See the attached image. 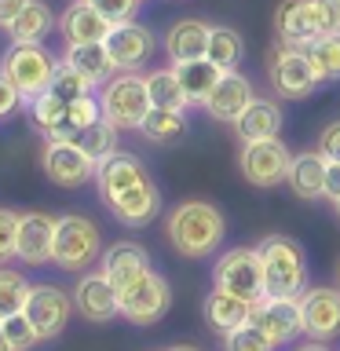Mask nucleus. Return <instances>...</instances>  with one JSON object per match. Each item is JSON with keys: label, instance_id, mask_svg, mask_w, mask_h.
<instances>
[{"label": "nucleus", "instance_id": "f257e3e1", "mask_svg": "<svg viewBox=\"0 0 340 351\" xmlns=\"http://www.w3.org/2000/svg\"><path fill=\"white\" fill-rule=\"evenodd\" d=\"M227 234V219L212 202H180L165 219V238L183 260H205L219 249Z\"/></svg>", "mask_w": 340, "mask_h": 351}, {"label": "nucleus", "instance_id": "f03ea898", "mask_svg": "<svg viewBox=\"0 0 340 351\" xmlns=\"http://www.w3.org/2000/svg\"><path fill=\"white\" fill-rule=\"evenodd\" d=\"M263 263V289L267 296H304L307 289V263L304 249L285 234H267L256 245Z\"/></svg>", "mask_w": 340, "mask_h": 351}, {"label": "nucleus", "instance_id": "7ed1b4c3", "mask_svg": "<svg viewBox=\"0 0 340 351\" xmlns=\"http://www.w3.org/2000/svg\"><path fill=\"white\" fill-rule=\"evenodd\" d=\"M103 256V234L88 216H59L55 219V245H51V263L62 271H88Z\"/></svg>", "mask_w": 340, "mask_h": 351}, {"label": "nucleus", "instance_id": "20e7f679", "mask_svg": "<svg viewBox=\"0 0 340 351\" xmlns=\"http://www.w3.org/2000/svg\"><path fill=\"white\" fill-rule=\"evenodd\" d=\"M99 106H103V117L114 128H139L154 110L150 92H147V77H139L136 70H121L117 77H110L103 84Z\"/></svg>", "mask_w": 340, "mask_h": 351}, {"label": "nucleus", "instance_id": "39448f33", "mask_svg": "<svg viewBox=\"0 0 340 351\" xmlns=\"http://www.w3.org/2000/svg\"><path fill=\"white\" fill-rule=\"evenodd\" d=\"M55 70H59V62H55V55L44 44H11L4 51V59H0V73L22 92L26 106L40 92H48Z\"/></svg>", "mask_w": 340, "mask_h": 351}, {"label": "nucleus", "instance_id": "423d86ee", "mask_svg": "<svg viewBox=\"0 0 340 351\" xmlns=\"http://www.w3.org/2000/svg\"><path fill=\"white\" fill-rule=\"evenodd\" d=\"M267 77H271V92L278 99H307V95H315L318 84H322V77L315 73L307 51L289 48V44H278V48L267 55Z\"/></svg>", "mask_w": 340, "mask_h": 351}, {"label": "nucleus", "instance_id": "0eeeda50", "mask_svg": "<svg viewBox=\"0 0 340 351\" xmlns=\"http://www.w3.org/2000/svg\"><path fill=\"white\" fill-rule=\"evenodd\" d=\"M212 285L223 293H234L241 300H263L267 289H263V263L256 249H227L223 256L216 260L212 267Z\"/></svg>", "mask_w": 340, "mask_h": 351}, {"label": "nucleus", "instance_id": "6e6552de", "mask_svg": "<svg viewBox=\"0 0 340 351\" xmlns=\"http://www.w3.org/2000/svg\"><path fill=\"white\" fill-rule=\"evenodd\" d=\"M289 161H293V150L274 136V139H256V143H245L238 154V169L245 176V183L260 186H278L285 183V172H289Z\"/></svg>", "mask_w": 340, "mask_h": 351}, {"label": "nucleus", "instance_id": "1a4fd4ad", "mask_svg": "<svg viewBox=\"0 0 340 351\" xmlns=\"http://www.w3.org/2000/svg\"><path fill=\"white\" fill-rule=\"evenodd\" d=\"M172 307V289L158 271H147L139 282H132L128 289H121V315L132 326H154L169 315Z\"/></svg>", "mask_w": 340, "mask_h": 351}, {"label": "nucleus", "instance_id": "9d476101", "mask_svg": "<svg viewBox=\"0 0 340 351\" xmlns=\"http://www.w3.org/2000/svg\"><path fill=\"white\" fill-rule=\"evenodd\" d=\"M40 169L55 186H84L88 180H95L99 161H92L70 139H51L40 154Z\"/></svg>", "mask_w": 340, "mask_h": 351}, {"label": "nucleus", "instance_id": "9b49d317", "mask_svg": "<svg viewBox=\"0 0 340 351\" xmlns=\"http://www.w3.org/2000/svg\"><path fill=\"white\" fill-rule=\"evenodd\" d=\"M22 311H26L33 329L40 333V340H55L73 315V296H66V289H59V285L44 282V285H33L29 289Z\"/></svg>", "mask_w": 340, "mask_h": 351}, {"label": "nucleus", "instance_id": "f8f14e48", "mask_svg": "<svg viewBox=\"0 0 340 351\" xmlns=\"http://www.w3.org/2000/svg\"><path fill=\"white\" fill-rule=\"evenodd\" d=\"M252 326H260L274 344H289L296 333H304L300 296H263L252 304Z\"/></svg>", "mask_w": 340, "mask_h": 351}, {"label": "nucleus", "instance_id": "ddd939ff", "mask_svg": "<svg viewBox=\"0 0 340 351\" xmlns=\"http://www.w3.org/2000/svg\"><path fill=\"white\" fill-rule=\"evenodd\" d=\"M271 29L278 44H289V48H307L311 40L322 37L318 29V11L315 0H282L271 15Z\"/></svg>", "mask_w": 340, "mask_h": 351}, {"label": "nucleus", "instance_id": "4468645a", "mask_svg": "<svg viewBox=\"0 0 340 351\" xmlns=\"http://www.w3.org/2000/svg\"><path fill=\"white\" fill-rule=\"evenodd\" d=\"M300 311H304V333L311 340L340 337V289L337 285H315V289H304Z\"/></svg>", "mask_w": 340, "mask_h": 351}, {"label": "nucleus", "instance_id": "2eb2a0df", "mask_svg": "<svg viewBox=\"0 0 340 351\" xmlns=\"http://www.w3.org/2000/svg\"><path fill=\"white\" fill-rule=\"evenodd\" d=\"M73 307L88 322H110V318L121 315V293L103 271H92V274H81V282H77Z\"/></svg>", "mask_w": 340, "mask_h": 351}, {"label": "nucleus", "instance_id": "dca6fc26", "mask_svg": "<svg viewBox=\"0 0 340 351\" xmlns=\"http://www.w3.org/2000/svg\"><path fill=\"white\" fill-rule=\"evenodd\" d=\"M103 44H106L110 59H114V66H117V73L121 70H139V66H147L150 55H154V33L147 26H139L136 19L117 22Z\"/></svg>", "mask_w": 340, "mask_h": 351}, {"label": "nucleus", "instance_id": "f3484780", "mask_svg": "<svg viewBox=\"0 0 340 351\" xmlns=\"http://www.w3.org/2000/svg\"><path fill=\"white\" fill-rule=\"evenodd\" d=\"M256 99L252 92V81L238 70H223L219 84L212 88V95L205 99V114L212 121H223V125H234V121L249 110V103Z\"/></svg>", "mask_w": 340, "mask_h": 351}, {"label": "nucleus", "instance_id": "a211bd4d", "mask_svg": "<svg viewBox=\"0 0 340 351\" xmlns=\"http://www.w3.org/2000/svg\"><path fill=\"white\" fill-rule=\"evenodd\" d=\"M106 208L114 213L117 223H125V227H147V223H154V216L161 213V191L154 186V180H143V183L132 186V191L110 197Z\"/></svg>", "mask_w": 340, "mask_h": 351}, {"label": "nucleus", "instance_id": "6ab92c4d", "mask_svg": "<svg viewBox=\"0 0 340 351\" xmlns=\"http://www.w3.org/2000/svg\"><path fill=\"white\" fill-rule=\"evenodd\" d=\"M99 271H103L106 278L117 285V293H121V289H128L132 282H139L143 274L154 271V267H150V252L143 245H136V241H114V245L103 252V267Z\"/></svg>", "mask_w": 340, "mask_h": 351}, {"label": "nucleus", "instance_id": "aec40b11", "mask_svg": "<svg viewBox=\"0 0 340 351\" xmlns=\"http://www.w3.org/2000/svg\"><path fill=\"white\" fill-rule=\"evenodd\" d=\"M51 245H55V219L48 213H22L19 219V260L29 267L51 260Z\"/></svg>", "mask_w": 340, "mask_h": 351}, {"label": "nucleus", "instance_id": "412c9836", "mask_svg": "<svg viewBox=\"0 0 340 351\" xmlns=\"http://www.w3.org/2000/svg\"><path fill=\"white\" fill-rule=\"evenodd\" d=\"M143 180H150V172L143 169V161L132 158V154H121V150L110 154L106 161H99V169H95V183H99V197H103V202L132 191V186L143 183Z\"/></svg>", "mask_w": 340, "mask_h": 351}, {"label": "nucleus", "instance_id": "4be33fe9", "mask_svg": "<svg viewBox=\"0 0 340 351\" xmlns=\"http://www.w3.org/2000/svg\"><path fill=\"white\" fill-rule=\"evenodd\" d=\"M326 158L318 150H300L293 154L289 172H285V183L289 191L300 197V202H322L326 197Z\"/></svg>", "mask_w": 340, "mask_h": 351}, {"label": "nucleus", "instance_id": "5701e85b", "mask_svg": "<svg viewBox=\"0 0 340 351\" xmlns=\"http://www.w3.org/2000/svg\"><path fill=\"white\" fill-rule=\"evenodd\" d=\"M208 33H212V26H205L202 19H180V22H172L169 33H165V55L172 59V66L175 62L205 59Z\"/></svg>", "mask_w": 340, "mask_h": 351}, {"label": "nucleus", "instance_id": "b1692460", "mask_svg": "<svg viewBox=\"0 0 340 351\" xmlns=\"http://www.w3.org/2000/svg\"><path fill=\"white\" fill-rule=\"evenodd\" d=\"M202 315H205L208 329H216L219 337H227V333H234V329H241L245 322H252V300H241V296L223 293L212 285V293L205 296Z\"/></svg>", "mask_w": 340, "mask_h": 351}, {"label": "nucleus", "instance_id": "393cba45", "mask_svg": "<svg viewBox=\"0 0 340 351\" xmlns=\"http://www.w3.org/2000/svg\"><path fill=\"white\" fill-rule=\"evenodd\" d=\"M59 29H62L66 44H95V40H106L114 26H110L88 0H73V4L62 11Z\"/></svg>", "mask_w": 340, "mask_h": 351}, {"label": "nucleus", "instance_id": "a878e982", "mask_svg": "<svg viewBox=\"0 0 340 351\" xmlns=\"http://www.w3.org/2000/svg\"><path fill=\"white\" fill-rule=\"evenodd\" d=\"M62 62L73 66V70L81 77H88L92 84H106L110 77L117 73V66H114V59H110L103 40H95V44H66Z\"/></svg>", "mask_w": 340, "mask_h": 351}, {"label": "nucleus", "instance_id": "bb28decb", "mask_svg": "<svg viewBox=\"0 0 340 351\" xmlns=\"http://www.w3.org/2000/svg\"><path fill=\"white\" fill-rule=\"evenodd\" d=\"M238 136L245 143H256V139H274L282 132V106L274 99H252L249 110L234 121Z\"/></svg>", "mask_w": 340, "mask_h": 351}, {"label": "nucleus", "instance_id": "cd10ccee", "mask_svg": "<svg viewBox=\"0 0 340 351\" xmlns=\"http://www.w3.org/2000/svg\"><path fill=\"white\" fill-rule=\"evenodd\" d=\"M175 77L183 84V95L191 106H205V99L212 95V88L219 84L223 70L212 59H194V62H175Z\"/></svg>", "mask_w": 340, "mask_h": 351}, {"label": "nucleus", "instance_id": "c85d7f7f", "mask_svg": "<svg viewBox=\"0 0 340 351\" xmlns=\"http://www.w3.org/2000/svg\"><path fill=\"white\" fill-rule=\"evenodd\" d=\"M51 26H55L51 8L44 4V0H29V4L22 8V15L11 22L4 33L11 37V44H40L51 33Z\"/></svg>", "mask_w": 340, "mask_h": 351}, {"label": "nucleus", "instance_id": "c756f323", "mask_svg": "<svg viewBox=\"0 0 340 351\" xmlns=\"http://www.w3.org/2000/svg\"><path fill=\"white\" fill-rule=\"evenodd\" d=\"M139 132L150 143H158V147H172V143H180L186 136V117H183V110H161V106H154L150 114H147V121L139 125Z\"/></svg>", "mask_w": 340, "mask_h": 351}, {"label": "nucleus", "instance_id": "7c9ffc66", "mask_svg": "<svg viewBox=\"0 0 340 351\" xmlns=\"http://www.w3.org/2000/svg\"><path fill=\"white\" fill-rule=\"evenodd\" d=\"M147 92H150V103L161 106V110H186L191 106L183 95L180 77H175V66L172 70H150L147 73Z\"/></svg>", "mask_w": 340, "mask_h": 351}, {"label": "nucleus", "instance_id": "2f4dec72", "mask_svg": "<svg viewBox=\"0 0 340 351\" xmlns=\"http://www.w3.org/2000/svg\"><path fill=\"white\" fill-rule=\"evenodd\" d=\"M241 55H245L241 33L230 29V26H212V33H208V51H205V59H212L219 70H234V66L241 62Z\"/></svg>", "mask_w": 340, "mask_h": 351}, {"label": "nucleus", "instance_id": "473e14b6", "mask_svg": "<svg viewBox=\"0 0 340 351\" xmlns=\"http://www.w3.org/2000/svg\"><path fill=\"white\" fill-rule=\"evenodd\" d=\"M307 59H311L315 73L326 81H340V33H322L318 40L307 44Z\"/></svg>", "mask_w": 340, "mask_h": 351}, {"label": "nucleus", "instance_id": "72a5a7b5", "mask_svg": "<svg viewBox=\"0 0 340 351\" xmlns=\"http://www.w3.org/2000/svg\"><path fill=\"white\" fill-rule=\"evenodd\" d=\"M117 132H121V128H114L106 117H99L95 125H88L73 143H77V147H81L92 161H106L110 154H117Z\"/></svg>", "mask_w": 340, "mask_h": 351}, {"label": "nucleus", "instance_id": "f704fd0d", "mask_svg": "<svg viewBox=\"0 0 340 351\" xmlns=\"http://www.w3.org/2000/svg\"><path fill=\"white\" fill-rule=\"evenodd\" d=\"M33 285L22 278L19 271H11V267H0V322L11 315H19L22 307H26V296H29Z\"/></svg>", "mask_w": 340, "mask_h": 351}, {"label": "nucleus", "instance_id": "c9c22d12", "mask_svg": "<svg viewBox=\"0 0 340 351\" xmlns=\"http://www.w3.org/2000/svg\"><path fill=\"white\" fill-rule=\"evenodd\" d=\"M92 81L88 77H81L73 70V66H66V62H59V70H55V77H51V84H48V92L51 95H59L62 103H77V99H84V95H92Z\"/></svg>", "mask_w": 340, "mask_h": 351}, {"label": "nucleus", "instance_id": "e433bc0d", "mask_svg": "<svg viewBox=\"0 0 340 351\" xmlns=\"http://www.w3.org/2000/svg\"><path fill=\"white\" fill-rule=\"evenodd\" d=\"M274 348L278 344L252 322H245L241 329H234V333L223 337V351H274Z\"/></svg>", "mask_w": 340, "mask_h": 351}, {"label": "nucleus", "instance_id": "4c0bfd02", "mask_svg": "<svg viewBox=\"0 0 340 351\" xmlns=\"http://www.w3.org/2000/svg\"><path fill=\"white\" fill-rule=\"evenodd\" d=\"M4 337H8V344H11V351H33L40 344V333L33 329V322L26 318V311H19V315H11V318H4Z\"/></svg>", "mask_w": 340, "mask_h": 351}, {"label": "nucleus", "instance_id": "58836bf2", "mask_svg": "<svg viewBox=\"0 0 340 351\" xmlns=\"http://www.w3.org/2000/svg\"><path fill=\"white\" fill-rule=\"evenodd\" d=\"M62 114H66V103H62L59 95H51V92H40V95L29 103V117H33V125L40 128V136H44V132H48Z\"/></svg>", "mask_w": 340, "mask_h": 351}, {"label": "nucleus", "instance_id": "ea45409f", "mask_svg": "<svg viewBox=\"0 0 340 351\" xmlns=\"http://www.w3.org/2000/svg\"><path fill=\"white\" fill-rule=\"evenodd\" d=\"M19 213L11 208H0V263L19 256Z\"/></svg>", "mask_w": 340, "mask_h": 351}, {"label": "nucleus", "instance_id": "a19ab883", "mask_svg": "<svg viewBox=\"0 0 340 351\" xmlns=\"http://www.w3.org/2000/svg\"><path fill=\"white\" fill-rule=\"evenodd\" d=\"M99 15H103L110 26H117V22H132L136 19V11H139V4L143 0H88Z\"/></svg>", "mask_w": 340, "mask_h": 351}, {"label": "nucleus", "instance_id": "79ce46f5", "mask_svg": "<svg viewBox=\"0 0 340 351\" xmlns=\"http://www.w3.org/2000/svg\"><path fill=\"white\" fill-rule=\"evenodd\" d=\"M318 154L326 161H340V121H329V125L318 132Z\"/></svg>", "mask_w": 340, "mask_h": 351}, {"label": "nucleus", "instance_id": "37998d69", "mask_svg": "<svg viewBox=\"0 0 340 351\" xmlns=\"http://www.w3.org/2000/svg\"><path fill=\"white\" fill-rule=\"evenodd\" d=\"M315 11H318V29L340 33V0H315Z\"/></svg>", "mask_w": 340, "mask_h": 351}, {"label": "nucleus", "instance_id": "c03bdc74", "mask_svg": "<svg viewBox=\"0 0 340 351\" xmlns=\"http://www.w3.org/2000/svg\"><path fill=\"white\" fill-rule=\"evenodd\" d=\"M19 103H26V99H22V92L8 81L4 73H0V117H11V114L19 110Z\"/></svg>", "mask_w": 340, "mask_h": 351}, {"label": "nucleus", "instance_id": "a18cd8bd", "mask_svg": "<svg viewBox=\"0 0 340 351\" xmlns=\"http://www.w3.org/2000/svg\"><path fill=\"white\" fill-rule=\"evenodd\" d=\"M29 0H0V29H8L11 22L22 15V8H26Z\"/></svg>", "mask_w": 340, "mask_h": 351}, {"label": "nucleus", "instance_id": "49530a36", "mask_svg": "<svg viewBox=\"0 0 340 351\" xmlns=\"http://www.w3.org/2000/svg\"><path fill=\"white\" fill-rule=\"evenodd\" d=\"M340 197V161L326 165V202H337Z\"/></svg>", "mask_w": 340, "mask_h": 351}, {"label": "nucleus", "instance_id": "de8ad7c7", "mask_svg": "<svg viewBox=\"0 0 340 351\" xmlns=\"http://www.w3.org/2000/svg\"><path fill=\"white\" fill-rule=\"evenodd\" d=\"M293 351H329V348H326V340H307V344L293 348Z\"/></svg>", "mask_w": 340, "mask_h": 351}, {"label": "nucleus", "instance_id": "09e8293b", "mask_svg": "<svg viewBox=\"0 0 340 351\" xmlns=\"http://www.w3.org/2000/svg\"><path fill=\"white\" fill-rule=\"evenodd\" d=\"M0 351H11V344H8V337H4V326H0Z\"/></svg>", "mask_w": 340, "mask_h": 351}, {"label": "nucleus", "instance_id": "8fccbe9b", "mask_svg": "<svg viewBox=\"0 0 340 351\" xmlns=\"http://www.w3.org/2000/svg\"><path fill=\"white\" fill-rule=\"evenodd\" d=\"M169 351H197L194 344H175V348H169Z\"/></svg>", "mask_w": 340, "mask_h": 351}, {"label": "nucleus", "instance_id": "3c124183", "mask_svg": "<svg viewBox=\"0 0 340 351\" xmlns=\"http://www.w3.org/2000/svg\"><path fill=\"white\" fill-rule=\"evenodd\" d=\"M333 213H337V219H340V197H337V202H333Z\"/></svg>", "mask_w": 340, "mask_h": 351}, {"label": "nucleus", "instance_id": "603ef678", "mask_svg": "<svg viewBox=\"0 0 340 351\" xmlns=\"http://www.w3.org/2000/svg\"><path fill=\"white\" fill-rule=\"evenodd\" d=\"M337 289H340V263H337Z\"/></svg>", "mask_w": 340, "mask_h": 351}]
</instances>
